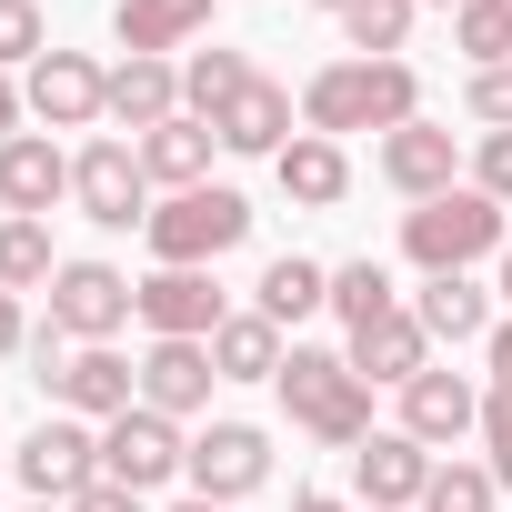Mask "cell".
<instances>
[{"label":"cell","mask_w":512,"mask_h":512,"mask_svg":"<svg viewBox=\"0 0 512 512\" xmlns=\"http://www.w3.org/2000/svg\"><path fill=\"white\" fill-rule=\"evenodd\" d=\"M452 51H462V71H502L512 61V0H462L452 11Z\"/></svg>","instance_id":"4dcf8cb0"},{"label":"cell","mask_w":512,"mask_h":512,"mask_svg":"<svg viewBox=\"0 0 512 512\" xmlns=\"http://www.w3.org/2000/svg\"><path fill=\"white\" fill-rule=\"evenodd\" d=\"M282 412H292V432L302 442H322V452H362L382 422H372V382L352 372V352L342 342H292V362H282Z\"/></svg>","instance_id":"7a4b0ae2"},{"label":"cell","mask_w":512,"mask_h":512,"mask_svg":"<svg viewBox=\"0 0 512 512\" xmlns=\"http://www.w3.org/2000/svg\"><path fill=\"white\" fill-rule=\"evenodd\" d=\"M412 322L432 332V352H442V342H452V352H472V342L502 322V302H492L472 272H442V282H422V292H412Z\"/></svg>","instance_id":"7402d4cb"},{"label":"cell","mask_w":512,"mask_h":512,"mask_svg":"<svg viewBox=\"0 0 512 512\" xmlns=\"http://www.w3.org/2000/svg\"><path fill=\"white\" fill-rule=\"evenodd\" d=\"M251 191H231V181H201V191H171V201H151V221H141V241H151V272H211V262H231V251L251 241Z\"/></svg>","instance_id":"3957f363"},{"label":"cell","mask_w":512,"mask_h":512,"mask_svg":"<svg viewBox=\"0 0 512 512\" xmlns=\"http://www.w3.org/2000/svg\"><path fill=\"white\" fill-rule=\"evenodd\" d=\"M221 322H231V302L211 272H141V332L151 342H211Z\"/></svg>","instance_id":"9a60e30c"},{"label":"cell","mask_w":512,"mask_h":512,"mask_svg":"<svg viewBox=\"0 0 512 512\" xmlns=\"http://www.w3.org/2000/svg\"><path fill=\"white\" fill-rule=\"evenodd\" d=\"M21 352H31V302L0 292V362H21Z\"/></svg>","instance_id":"74e56055"},{"label":"cell","mask_w":512,"mask_h":512,"mask_svg":"<svg viewBox=\"0 0 512 512\" xmlns=\"http://www.w3.org/2000/svg\"><path fill=\"white\" fill-rule=\"evenodd\" d=\"M292 121H302V91H282V81H262V71H251V91H241L211 131H221V151H241V161H282V151L302 141Z\"/></svg>","instance_id":"ac0fdd59"},{"label":"cell","mask_w":512,"mask_h":512,"mask_svg":"<svg viewBox=\"0 0 512 512\" xmlns=\"http://www.w3.org/2000/svg\"><path fill=\"white\" fill-rule=\"evenodd\" d=\"M502 241H512V221H502V201L492 191H442V201H412L402 211V262L422 272V282H442V272H472V262H502Z\"/></svg>","instance_id":"277c9868"},{"label":"cell","mask_w":512,"mask_h":512,"mask_svg":"<svg viewBox=\"0 0 512 512\" xmlns=\"http://www.w3.org/2000/svg\"><path fill=\"white\" fill-rule=\"evenodd\" d=\"M181 462H191V432L171 422V412H151V402H131L121 422H101V482H121V492H161V482H181Z\"/></svg>","instance_id":"8fae6325"},{"label":"cell","mask_w":512,"mask_h":512,"mask_svg":"<svg viewBox=\"0 0 512 512\" xmlns=\"http://www.w3.org/2000/svg\"><path fill=\"white\" fill-rule=\"evenodd\" d=\"M372 171H382V191H402V211L412 201H442V191H462V171H472V151H462V131L452 121H402L392 141H372Z\"/></svg>","instance_id":"30bf717a"},{"label":"cell","mask_w":512,"mask_h":512,"mask_svg":"<svg viewBox=\"0 0 512 512\" xmlns=\"http://www.w3.org/2000/svg\"><path fill=\"white\" fill-rule=\"evenodd\" d=\"M171 512H221V502H171Z\"/></svg>","instance_id":"ee69618b"},{"label":"cell","mask_w":512,"mask_h":512,"mask_svg":"<svg viewBox=\"0 0 512 512\" xmlns=\"http://www.w3.org/2000/svg\"><path fill=\"white\" fill-rule=\"evenodd\" d=\"M272 181H282L292 211H342V201H352V151L322 141V131H302V141L272 161Z\"/></svg>","instance_id":"603a6c76"},{"label":"cell","mask_w":512,"mask_h":512,"mask_svg":"<svg viewBox=\"0 0 512 512\" xmlns=\"http://www.w3.org/2000/svg\"><path fill=\"white\" fill-rule=\"evenodd\" d=\"M21 362H31V382L51 392V382H61V362H71V332H61V322H31V352H21Z\"/></svg>","instance_id":"8d00e7d4"},{"label":"cell","mask_w":512,"mask_h":512,"mask_svg":"<svg viewBox=\"0 0 512 512\" xmlns=\"http://www.w3.org/2000/svg\"><path fill=\"white\" fill-rule=\"evenodd\" d=\"M51 201H71V151L51 131L0 141V211L11 221H51Z\"/></svg>","instance_id":"2e32d148"},{"label":"cell","mask_w":512,"mask_h":512,"mask_svg":"<svg viewBox=\"0 0 512 512\" xmlns=\"http://www.w3.org/2000/svg\"><path fill=\"white\" fill-rule=\"evenodd\" d=\"M21 121H31V101H21V81L0 71V141H21Z\"/></svg>","instance_id":"60d3db41"},{"label":"cell","mask_w":512,"mask_h":512,"mask_svg":"<svg viewBox=\"0 0 512 512\" xmlns=\"http://www.w3.org/2000/svg\"><path fill=\"white\" fill-rule=\"evenodd\" d=\"M21 101H31V121H41L51 141H61V131H101V121H111V71H101L91 51H61V41H51V51L21 71Z\"/></svg>","instance_id":"9c48e42d"},{"label":"cell","mask_w":512,"mask_h":512,"mask_svg":"<svg viewBox=\"0 0 512 512\" xmlns=\"http://www.w3.org/2000/svg\"><path fill=\"white\" fill-rule=\"evenodd\" d=\"M251 91V51H231V41H211V51H191L181 61V111H201V121H221L231 101Z\"/></svg>","instance_id":"83f0119b"},{"label":"cell","mask_w":512,"mask_h":512,"mask_svg":"<svg viewBox=\"0 0 512 512\" xmlns=\"http://www.w3.org/2000/svg\"><path fill=\"white\" fill-rule=\"evenodd\" d=\"M41 322H61L71 342H121V332L141 322V282H131L121 262H91V251H81V262L51 272V312H41Z\"/></svg>","instance_id":"8992f818"},{"label":"cell","mask_w":512,"mask_h":512,"mask_svg":"<svg viewBox=\"0 0 512 512\" xmlns=\"http://www.w3.org/2000/svg\"><path fill=\"white\" fill-rule=\"evenodd\" d=\"M492 302L512 312V241H502V262H492Z\"/></svg>","instance_id":"b9f144b4"},{"label":"cell","mask_w":512,"mask_h":512,"mask_svg":"<svg viewBox=\"0 0 512 512\" xmlns=\"http://www.w3.org/2000/svg\"><path fill=\"white\" fill-rule=\"evenodd\" d=\"M482 462H492V482L512 492V382H482Z\"/></svg>","instance_id":"e575fe53"},{"label":"cell","mask_w":512,"mask_h":512,"mask_svg":"<svg viewBox=\"0 0 512 512\" xmlns=\"http://www.w3.org/2000/svg\"><path fill=\"white\" fill-rule=\"evenodd\" d=\"M342 51L352 61H402L412 51V21H422V0H342Z\"/></svg>","instance_id":"4316f807"},{"label":"cell","mask_w":512,"mask_h":512,"mask_svg":"<svg viewBox=\"0 0 512 512\" xmlns=\"http://www.w3.org/2000/svg\"><path fill=\"white\" fill-rule=\"evenodd\" d=\"M482 372H492V382H512V312L482 332Z\"/></svg>","instance_id":"ab89813d"},{"label":"cell","mask_w":512,"mask_h":512,"mask_svg":"<svg viewBox=\"0 0 512 512\" xmlns=\"http://www.w3.org/2000/svg\"><path fill=\"white\" fill-rule=\"evenodd\" d=\"M31 512H61V502H31Z\"/></svg>","instance_id":"bcb514c9"},{"label":"cell","mask_w":512,"mask_h":512,"mask_svg":"<svg viewBox=\"0 0 512 512\" xmlns=\"http://www.w3.org/2000/svg\"><path fill=\"white\" fill-rule=\"evenodd\" d=\"M292 512H352L342 492H292Z\"/></svg>","instance_id":"7bdbcfd3"},{"label":"cell","mask_w":512,"mask_h":512,"mask_svg":"<svg viewBox=\"0 0 512 512\" xmlns=\"http://www.w3.org/2000/svg\"><path fill=\"white\" fill-rule=\"evenodd\" d=\"M41 51H51V21H41V0H0V71L21 81Z\"/></svg>","instance_id":"d6a6232c"},{"label":"cell","mask_w":512,"mask_h":512,"mask_svg":"<svg viewBox=\"0 0 512 512\" xmlns=\"http://www.w3.org/2000/svg\"><path fill=\"white\" fill-rule=\"evenodd\" d=\"M282 362H292L282 322H262L251 302H241V312L211 332V372H221V382H282Z\"/></svg>","instance_id":"484cf974"},{"label":"cell","mask_w":512,"mask_h":512,"mask_svg":"<svg viewBox=\"0 0 512 512\" xmlns=\"http://www.w3.org/2000/svg\"><path fill=\"white\" fill-rule=\"evenodd\" d=\"M312 11H342V0H312Z\"/></svg>","instance_id":"f6af8a7d"},{"label":"cell","mask_w":512,"mask_h":512,"mask_svg":"<svg viewBox=\"0 0 512 512\" xmlns=\"http://www.w3.org/2000/svg\"><path fill=\"white\" fill-rule=\"evenodd\" d=\"M11 472H21L31 502H81V492L101 482V422H71V412L31 422V432L11 442Z\"/></svg>","instance_id":"52a82bcc"},{"label":"cell","mask_w":512,"mask_h":512,"mask_svg":"<svg viewBox=\"0 0 512 512\" xmlns=\"http://www.w3.org/2000/svg\"><path fill=\"white\" fill-rule=\"evenodd\" d=\"M332 312H342V332H362V322L402 312V292H392V272L372 262V251H352V262H332Z\"/></svg>","instance_id":"f546056e"},{"label":"cell","mask_w":512,"mask_h":512,"mask_svg":"<svg viewBox=\"0 0 512 512\" xmlns=\"http://www.w3.org/2000/svg\"><path fill=\"white\" fill-rule=\"evenodd\" d=\"M51 272H61V251H51V221H11L0 211V292H51Z\"/></svg>","instance_id":"f1b7e54d"},{"label":"cell","mask_w":512,"mask_h":512,"mask_svg":"<svg viewBox=\"0 0 512 512\" xmlns=\"http://www.w3.org/2000/svg\"><path fill=\"white\" fill-rule=\"evenodd\" d=\"M462 121L472 131H512V61L502 71H462Z\"/></svg>","instance_id":"836d02e7"},{"label":"cell","mask_w":512,"mask_h":512,"mask_svg":"<svg viewBox=\"0 0 512 512\" xmlns=\"http://www.w3.org/2000/svg\"><path fill=\"white\" fill-rule=\"evenodd\" d=\"M392 432H412L422 452L472 442V432H482V382H472V372H452V362H432L422 382H402V422H392Z\"/></svg>","instance_id":"7c38bea8"},{"label":"cell","mask_w":512,"mask_h":512,"mask_svg":"<svg viewBox=\"0 0 512 512\" xmlns=\"http://www.w3.org/2000/svg\"><path fill=\"white\" fill-rule=\"evenodd\" d=\"M462 181L512 211V131H472V171H462Z\"/></svg>","instance_id":"d590c367"},{"label":"cell","mask_w":512,"mask_h":512,"mask_svg":"<svg viewBox=\"0 0 512 512\" xmlns=\"http://www.w3.org/2000/svg\"><path fill=\"white\" fill-rule=\"evenodd\" d=\"M422 512H502V482H492V462L472 452H452V462H432V492H422Z\"/></svg>","instance_id":"1f68e13d"},{"label":"cell","mask_w":512,"mask_h":512,"mask_svg":"<svg viewBox=\"0 0 512 512\" xmlns=\"http://www.w3.org/2000/svg\"><path fill=\"white\" fill-rule=\"evenodd\" d=\"M61 512H151V502H141V492H121V482H91V492H81V502H61Z\"/></svg>","instance_id":"f35d334b"},{"label":"cell","mask_w":512,"mask_h":512,"mask_svg":"<svg viewBox=\"0 0 512 512\" xmlns=\"http://www.w3.org/2000/svg\"><path fill=\"white\" fill-rule=\"evenodd\" d=\"M402 121H422V71L412 61H352L342 51L302 81V131H322V141H352V131L392 141Z\"/></svg>","instance_id":"6da1fadb"},{"label":"cell","mask_w":512,"mask_h":512,"mask_svg":"<svg viewBox=\"0 0 512 512\" xmlns=\"http://www.w3.org/2000/svg\"><path fill=\"white\" fill-rule=\"evenodd\" d=\"M131 151H141L151 191H201V181H211V161H221V131H211L201 111H171V121H161V131H141Z\"/></svg>","instance_id":"44dd1931"},{"label":"cell","mask_w":512,"mask_h":512,"mask_svg":"<svg viewBox=\"0 0 512 512\" xmlns=\"http://www.w3.org/2000/svg\"><path fill=\"white\" fill-rule=\"evenodd\" d=\"M181 111V61H141V51H121L111 61V121L141 141V131H161Z\"/></svg>","instance_id":"d4e9b609"},{"label":"cell","mask_w":512,"mask_h":512,"mask_svg":"<svg viewBox=\"0 0 512 512\" xmlns=\"http://www.w3.org/2000/svg\"><path fill=\"white\" fill-rule=\"evenodd\" d=\"M211 392H221L211 342H151V352H141V402H151V412L201 422V412H211Z\"/></svg>","instance_id":"d6986e66"},{"label":"cell","mask_w":512,"mask_h":512,"mask_svg":"<svg viewBox=\"0 0 512 512\" xmlns=\"http://www.w3.org/2000/svg\"><path fill=\"white\" fill-rule=\"evenodd\" d=\"M342 352H352V372H362L372 392H402V382L432 372V332L412 322V302L382 312V322H362V332H342Z\"/></svg>","instance_id":"e0dca14e"},{"label":"cell","mask_w":512,"mask_h":512,"mask_svg":"<svg viewBox=\"0 0 512 512\" xmlns=\"http://www.w3.org/2000/svg\"><path fill=\"white\" fill-rule=\"evenodd\" d=\"M71 211L91 231H141L151 221V171H141V151L121 131H101V141L71 151Z\"/></svg>","instance_id":"5b68a950"},{"label":"cell","mask_w":512,"mask_h":512,"mask_svg":"<svg viewBox=\"0 0 512 512\" xmlns=\"http://www.w3.org/2000/svg\"><path fill=\"white\" fill-rule=\"evenodd\" d=\"M251 312L302 332L312 312H332V262H312V251H282V262H262V282H251Z\"/></svg>","instance_id":"cb8c5ba5"},{"label":"cell","mask_w":512,"mask_h":512,"mask_svg":"<svg viewBox=\"0 0 512 512\" xmlns=\"http://www.w3.org/2000/svg\"><path fill=\"white\" fill-rule=\"evenodd\" d=\"M432 462H442V452H422L412 432H372V442L352 452V502H362V512H422Z\"/></svg>","instance_id":"5bb4252c"},{"label":"cell","mask_w":512,"mask_h":512,"mask_svg":"<svg viewBox=\"0 0 512 512\" xmlns=\"http://www.w3.org/2000/svg\"><path fill=\"white\" fill-rule=\"evenodd\" d=\"M211 11L221 0H111V41L141 51V61H171V51H191L211 31Z\"/></svg>","instance_id":"ffe728a7"},{"label":"cell","mask_w":512,"mask_h":512,"mask_svg":"<svg viewBox=\"0 0 512 512\" xmlns=\"http://www.w3.org/2000/svg\"><path fill=\"white\" fill-rule=\"evenodd\" d=\"M181 482H191V502H221V512H241L251 492L272 482V432H262V422H201V432H191V462H181Z\"/></svg>","instance_id":"ba28073f"},{"label":"cell","mask_w":512,"mask_h":512,"mask_svg":"<svg viewBox=\"0 0 512 512\" xmlns=\"http://www.w3.org/2000/svg\"><path fill=\"white\" fill-rule=\"evenodd\" d=\"M442 11H462V0H442Z\"/></svg>","instance_id":"7dc6e473"},{"label":"cell","mask_w":512,"mask_h":512,"mask_svg":"<svg viewBox=\"0 0 512 512\" xmlns=\"http://www.w3.org/2000/svg\"><path fill=\"white\" fill-rule=\"evenodd\" d=\"M141 402V362H121L111 342H71V362H61V382H51V412H71V422H121Z\"/></svg>","instance_id":"4fadbf2b"}]
</instances>
